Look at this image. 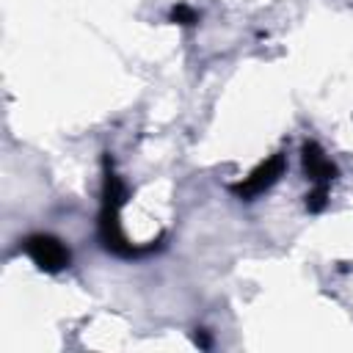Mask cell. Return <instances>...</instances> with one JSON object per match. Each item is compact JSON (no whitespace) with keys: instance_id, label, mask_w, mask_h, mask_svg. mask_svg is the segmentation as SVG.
Returning a JSON list of instances; mask_svg holds the SVG:
<instances>
[{"instance_id":"obj_1","label":"cell","mask_w":353,"mask_h":353,"mask_svg":"<svg viewBox=\"0 0 353 353\" xmlns=\"http://www.w3.org/2000/svg\"><path fill=\"white\" fill-rule=\"evenodd\" d=\"M130 199V190H127V182L119 176L116 171V163L110 157V152H102V188H99V215H97V237H99V245L119 256V259H138V256H146V254H154L163 248V240H165V232H160L154 240L138 245L132 243L124 229H121V207L127 204Z\"/></svg>"},{"instance_id":"obj_2","label":"cell","mask_w":353,"mask_h":353,"mask_svg":"<svg viewBox=\"0 0 353 353\" xmlns=\"http://www.w3.org/2000/svg\"><path fill=\"white\" fill-rule=\"evenodd\" d=\"M301 165H303L306 179L312 182V190L306 193V201L303 204H306V210L312 215H317L328 204L331 185L339 176V168H336V163L325 154V149L317 141H303V146H301Z\"/></svg>"},{"instance_id":"obj_3","label":"cell","mask_w":353,"mask_h":353,"mask_svg":"<svg viewBox=\"0 0 353 353\" xmlns=\"http://www.w3.org/2000/svg\"><path fill=\"white\" fill-rule=\"evenodd\" d=\"M19 251L41 270V273H63L69 265H72V251L69 245L55 237V234H47V232H33L28 237L19 240Z\"/></svg>"},{"instance_id":"obj_4","label":"cell","mask_w":353,"mask_h":353,"mask_svg":"<svg viewBox=\"0 0 353 353\" xmlns=\"http://www.w3.org/2000/svg\"><path fill=\"white\" fill-rule=\"evenodd\" d=\"M284 171H287V154H284V152H273V154L265 157L259 165H254L248 176L232 182V185H229V193H232L234 199H240V201H254L256 196H262L265 190H270V188L281 179Z\"/></svg>"},{"instance_id":"obj_5","label":"cell","mask_w":353,"mask_h":353,"mask_svg":"<svg viewBox=\"0 0 353 353\" xmlns=\"http://www.w3.org/2000/svg\"><path fill=\"white\" fill-rule=\"evenodd\" d=\"M199 11L193 8V6H188V3H176V6H171V11H168V22L171 25H182V28H196L199 25Z\"/></svg>"},{"instance_id":"obj_6","label":"cell","mask_w":353,"mask_h":353,"mask_svg":"<svg viewBox=\"0 0 353 353\" xmlns=\"http://www.w3.org/2000/svg\"><path fill=\"white\" fill-rule=\"evenodd\" d=\"M193 342H196L201 350H210V347H212V339H210L207 328H196V334H193Z\"/></svg>"}]
</instances>
